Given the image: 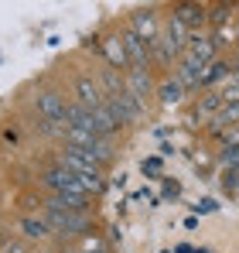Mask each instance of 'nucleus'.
Segmentation results:
<instances>
[{"instance_id":"obj_1","label":"nucleus","mask_w":239,"mask_h":253,"mask_svg":"<svg viewBox=\"0 0 239 253\" xmlns=\"http://www.w3.org/2000/svg\"><path fill=\"white\" fill-rule=\"evenodd\" d=\"M58 168L72 171L76 178H89V181H103V165L96 158H89L85 151H76V147H65L62 158H58Z\"/></svg>"},{"instance_id":"obj_2","label":"nucleus","mask_w":239,"mask_h":253,"mask_svg":"<svg viewBox=\"0 0 239 253\" xmlns=\"http://www.w3.org/2000/svg\"><path fill=\"white\" fill-rule=\"evenodd\" d=\"M48 229H55V233H62V236H76L82 229H89V219H85V212H72V209H51L48 206Z\"/></svg>"},{"instance_id":"obj_3","label":"nucleus","mask_w":239,"mask_h":253,"mask_svg":"<svg viewBox=\"0 0 239 253\" xmlns=\"http://www.w3.org/2000/svg\"><path fill=\"white\" fill-rule=\"evenodd\" d=\"M106 110L113 113V120H117V124H133V120L140 117V103H137V99H133L126 89L106 99Z\"/></svg>"},{"instance_id":"obj_4","label":"nucleus","mask_w":239,"mask_h":253,"mask_svg":"<svg viewBox=\"0 0 239 253\" xmlns=\"http://www.w3.org/2000/svg\"><path fill=\"white\" fill-rule=\"evenodd\" d=\"M120 42H123V55H126V65H130V69H144V65H147V58H151V42L137 38L133 31H126Z\"/></svg>"},{"instance_id":"obj_5","label":"nucleus","mask_w":239,"mask_h":253,"mask_svg":"<svg viewBox=\"0 0 239 253\" xmlns=\"http://www.w3.org/2000/svg\"><path fill=\"white\" fill-rule=\"evenodd\" d=\"M38 113L44 120H51V124H62V117H65V99H62L58 92H41L38 96Z\"/></svg>"},{"instance_id":"obj_6","label":"nucleus","mask_w":239,"mask_h":253,"mask_svg":"<svg viewBox=\"0 0 239 253\" xmlns=\"http://www.w3.org/2000/svg\"><path fill=\"white\" fill-rule=\"evenodd\" d=\"M76 96H79V106L82 110H99L103 106V92L92 79H79L76 83Z\"/></svg>"},{"instance_id":"obj_7","label":"nucleus","mask_w":239,"mask_h":253,"mask_svg":"<svg viewBox=\"0 0 239 253\" xmlns=\"http://www.w3.org/2000/svg\"><path fill=\"white\" fill-rule=\"evenodd\" d=\"M208 58H212V42L208 38H192L188 42V51H185V62H192V65L201 69Z\"/></svg>"},{"instance_id":"obj_8","label":"nucleus","mask_w":239,"mask_h":253,"mask_svg":"<svg viewBox=\"0 0 239 253\" xmlns=\"http://www.w3.org/2000/svg\"><path fill=\"white\" fill-rule=\"evenodd\" d=\"M137 38H144V42H154V31H158V21H154V14L151 10H140V14H133V28H130Z\"/></svg>"},{"instance_id":"obj_9","label":"nucleus","mask_w":239,"mask_h":253,"mask_svg":"<svg viewBox=\"0 0 239 253\" xmlns=\"http://www.w3.org/2000/svg\"><path fill=\"white\" fill-rule=\"evenodd\" d=\"M117 126H120V124L113 120V113L106 110V103H103L99 110H92V133H96V137H110Z\"/></svg>"},{"instance_id":"obj_10","label":"nucleus","mask_w":239,"mask_h":253,"mask_svg":"<svg viewBox=\"0 0 239 253\" xmlns=\"http://www.w3.org/2000/svg\"><path fill=\"white\" fill-rule=\"evenodd\" d=\"M126 92L140 103V99L151 92V76H147L144 69H133V72H130V79H126Z\"/></svg>"},{"instance_id":"obj_11","label":"nucleus","mask_w":239,"mask_h":253,"mask_svg":"<svg viewBox=\"0 0 239 253\" xmlns=\"http://www.w3.org/2000/svg\"><path fill=\"white\" fill-rule=\"evenodd\" d=\"M185 28L188 24H199V21H205V7H199V3H185V7H178V14H174Z\"/></svg>"},{"instance_id":"obj_12","label":"nucleus","mask_w":239,"mask_h":253,"mask_svg":"<svg viewBox=\"0 0 239 253\" xmlns=\"http://www.w3.org/2000/svg\"><path fill=\"white\" fill-rule=\"evenodd\" d=\"M21 229H24V236H31V240L48 236V222H44V219H31V215L21 219Z\"/></svg>"},{"instance_id":"obj_13","label":"nucleus","mask_w":239,"mask_h":253,"mask_svg":"<svg viewBox=\"0 0 239 253\" xmlns=\"http://www.w3.org/2000/svg\"><path fill=\"white\" fill-rule=\"evenodd\" d=\"M181 92H185V85L178 83V79L160 85V99H164V103H178V99H181Z\"/></svg>"},{"instance_id":"obj_14","label":"nucleus","mask_w":239,"mask_h":253,"mask_svg":"<svg viewBox=\"0 0 239 253\" xmlns=\"http://www.w3.org/2000/svg\"><path fill=\"white\" fill-rule=\"evenodd\" d=\"M239 120V103H229L226 110H222V117H219V124H236Z\"/></svg>"},{"instance_id":"obj_15","label":"nucleus","mask_w":239,"mask_h":253,"mask_svg":"<svg viewBox=\"0 0 239 253\" xmlns=\"http://www.w3.org/2000/svg\"><path fill=\"white\" fill-rule=\"evenodd\" d=\"M222 76H226V65H219V62H215V65H212V72H208V76H201V83H215V79H222Z\"/></svg>"},{"instance_id":"obj_16","label":"nucleus","mask_w":239,"mask_h":253,"mask_svg":"<svg viewBox=\"0 0 239 253\" xmlns=\"http://www.w3.org/2000/svg\"><path fill=\"white\" fill-rule=\"evenodd\" d=\"M0 253H28V250H24L17 240H10V243H3V247H0Z\"/></svg>"},{"instance_id":"obj_17","label":"nucleus","mask_w":239,"mask_h":253,"mask_svg":"<svg viewBox=\"0 0 239 253\" xmlns=\"http://www.w3.org/2000/svg\"><path fill=\"white\" fill-rule=\"evenodd\" d=\"M85 253H92V250H85Z\"/></svg>"}]
</instances>
